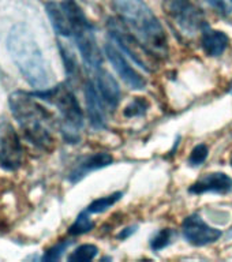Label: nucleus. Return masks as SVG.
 I'll return each mask as SVG.
<instances>
[{"mask_svg":"<svg viewBox=\"0 0 232 262\" xmlns=\"http://www.w3.org/2000/svg\"><path fill=\"white\" fill-rule=\"evenodd\" d=\"M123 196V194L120 191L118 192H114V194H111V195H107V196H102V198H98V200L93 201L92 204L88 206V212L89 213H101V212H106L107 209L111 208L112 205H115L118 202L120 198Z\"/></svg>","mask_w":232,"mask_h":262,"instance_id":"nucleus-17","label":"nucleus"},{"mask_svg":"<svg viewBox=\"0 0 232 262\" xmlns=\"http://www.w3.org/2000/svg\"><path fill=\"white\" fill-rule=\"evenodd\" d=\"M147 102L146 100H143L141 97H137L133 102H130L129 105L124 108V116L127 118H137V116H142L147 110Z\"/></svg>","mask_w":232,"mask_h":262,"instance_id":"nucleus-19","label":"nucleus"},{"mask_svg":"<svg viewBox=\"0 0 232 262\" xmlns=\"http://www.w3.org/2000/svg\"><path fill=\"white\" fill-rule=\"evenodd\" d=\"M231 165H232V156H231Z\"/></svg>","mask_w":232,"mask_h":262,"instance_id":"nucleus-27","label":"nucleus"},{"mask_svg":"<svg viewBox=\"0 0 232 262\" xmlns=\"http://www.w3.org/2000/svg\"><path fill=\"white\" fill-rule=\"evenodd\" d=\"M59 49H60V55L63 57V61H65V67H66V73L69 74L70 78H73L77 73V63H75V57L71 52H70L69 49L65 48L63 45L59 42Z\"/></svg>","mask_w":232,"mask_h":262,"instance_id":"nucleus-21","label":"nucleus"},{"mask_svg":"<svg viewBox=\"0 0 232 262\" xmlns=\"http://www.w3.org/2000/svg\"><path fill=\"white\" fill-rule=\"evenodd\" d=\"M24 160V149L19 135L11 123H0V168L14 172L19 169Z\"/></svg>","mask_w":232,"mask_h":262,"instance_id":"nucleus-7","label":"nucleus"},{"mask_svg":"<svg viewBox=\"0 0 232 262\" xmlns=\"http://www.w3.org/2000/svg\"><path fill=\"white\" fill-rule=\"evenodd\" d=\"M71 245V242H60L57 243L56 246H53L51 249L45 253V255L43 257V261H56L61 257V254L65 253L66 249Z\"/></svg>","mask_w":232,"mask_h":262,"instance_id":"nucleus-23","label":"nucleus"},{"mask_svg":"<svg viewBox=\"0 0 232 262\" xmlns=\"http://www.w3.org/2000/svg\"><path fill=\"white\" fill-rule=\"evenodd\" d=\"M112 161H114L112 156L108 155V153H104V151H98V153H94V155L86 156L82 160H79L75 164V167L71 169L69 180L71 183H78L88 173L101 169L104 167H108L110 164H112Z\"/></svg>","mask_w":232,"mask_h":262,"instance_id":"nucleus-11","label":"nucleus"},{"mask_svg":"<svg viewBox=\"0 0 232 262\" xmlns=\"http://www.w3.org/2000/svg\"><path fill=\"white\" fill-rule=\"evenodd\" d=\"M209 149L206 145L204 143H201V145H197L194 149H193L192 155L188 157V164L193 165V167H197V165H201V164L204 163L206 157H208Z\"/></svg>","mask_w":232,"mask_h":262,"instance_id":"nucleus-22","label":"nucleus"},{"mask_svg":"<svg viewBox=\"0 0 232 262\" xmlns=\"http://www.w3.org/2000/svg\"><path fill=\"white\" fill-rule=\"evenodd\" d=\"M98 253V249L94 245H82L70 254L69 261L73 262H86L92 261Z\"/></svg>","mask_w":232,"mask_h":262,"instance_id":"nucleus-18","label":"nucleus"},{"mask_svg":"<svg viewBox=\"0 0 232 262\" xmlns=\"http://www.w3.org/2000/svg\"><path fill=\"white\" fill-rule=\"evenodd\" d=\"M115 11L131 36L147 53L165 59L168 40L163 25L143 0H112Z\"/></svg>","mask_w":232,"mask_h":262,"instance_id":"nucleus-1","label":"nucleus"},{"mask_svg":"<svg viewBox=\"0 0 232 262\" xmlns=\"http://www.w3.org/2000/svg\"><path fill=\"white\" fill-rule=\"evenodd\" d=\"M33 94L36 96V98L56 106L60 114L61 134L67 142H77L79 139V131L83 126V114L75 94L66 85H57L51 89H41Z\"/></svg>","mask_w":232,"mask_h":262,"instance_id":"nucleus-4","label":"nucleus"},{"mask_svg":"<svg viewBox=\"0 0 232 262\" xmlns=\"http://www.w3.org/2000/svg\"><path fill=\"white\" fill-rule=\"evenodd\" d=\"M94 227V223L90 220L89 217V212L85 210V212H81L78 214V217L74 221V224L70 227L69 232L70 235H74V236H77V235H82V233H86L92 231Z\"/></svg>","mask_w":232,"mask_h":262,"instance_id":"nucleus-16","label":"nucleus"},{"mask_svg":"<svg viewBox=\"0 0 232 262\" xmlns=\"http://www.w3.org/2000/svg\"><path fill=\"white\" fill-rule=\"evenodd\" d=\"M96 86L98 92L101 94L102 100L107 105L111 108L119 104L120 100V88L112 75L106 70H97V77H96Z\"/></svg>","mask_w":232,"mask_h":262,"instance_id":"nucleus-13","label":"nucleus"},{"mask_svg":"<svg viewBox=\"0 0 232 262\" xmlns=\"http://www.w3.org/2000/svg\"><path fill=\"white\" fill-rule=\"evenodd\" d=\"M231 2H232V0H231Z\"/></svg>","mask_w":232,"mask_h":262,"instance_id":"nucleus-28","label":"nucleus"},{"mask_svg":"<svg viewBox=\"0 0 232 262\" xmlns=\"http://www.w3.org/2000/svg\"><path fill=\"white\" fill-rule=\"evenodd\" d=\"M172 235H174V231H172V229H161V231L152 239L151 247L155 250V251L163 250L164 247H167V246L171 243Z\"/></svg>","mask_w":232,"mask_h":262,"instance_id":"nucleus-20","label":"nucleus"},{"mask_svg":"<svg viewBox=\"0 0 232 262\" xmlns=\"http://www.w3.org/2000/svg\"><path fill=\"white\" fill-rule=\"evenodd\" d=\"M229 93L232 94V85H231V89H229Z\"/></svg>","mask_w":232,"mask_h":262,"instance_id":"nucleus-26","label":"nucleus"},{"mask_svg":"<svg viewBox=\"0 0 232 262\" xmlns=\"http://www.w3.org/2000/svg\"><path fill=\"white\" fill-rule=\"evenodd\" d=\"M85 101L86 110H88V118L93 128L96 130H102L107 127L106 111H104V100L101 94L98 92L97 86L92 81H88L85 83Z\"/></svg>","mask_w":232,"mask_h":262,"instance_id":"nucleus-10","label":"nucleus"},{"mask_svg":"<svg viewBox=\"0 0 232 262\" xmlns=\"http://www.w3.org/2000/svg\"><path fill=\"white\" fill-rule=\"evenodd\" d=\"M8 105L25 138L37 149L51 150L53 146L51 133L52 115L37 101L36 96L24 90H16L10 94Z\"/></svg>","mask_w":232,"mask_h":262,"instance_id":"nucleus-2","label":"nucleus"},{"mask_svg":"<svg viewBox=\"0 0 232 262\" xmlns=\"http://www.w3.org/2000/svg\"><path fill=\"white\" fill-rule=\"evenodd\" d=\"M45 11H47V15H48L51 25H52L53 30L56 32V34L61 37L73 36L69 18L66 15L65 10H63L60 3L49 2V3L45 4Z\"/></svg>","mask_w":232,"mask_h":262,"instance_id":"nucleus-15","label":"nucleus"},{"mask_svg":"<svg viewBox=\"0 0 232 262\" xmlns=\"http://www.w3.org/2000/svg\"><path fill=\"white\" fill-rule=\"evenodd\" d=\"M184 237L194 246H205L216 242L221 236L220 229L208 225L198 214H192L184 219L182 224Z\"/></svg>","mask_w":232,"mask_h":262,"instance_id":"nucleus-8","label":"nucleus"},{"mask_svg":"<svg viewBox=\"0 0 232 262\" xmlns=\"http://www.w3.org/2000/svg\"><path fill=\"white\" fill-rule=\"evenodd\" d=\"M205 2L208 4H210V6H212L219 14H221V15H228L229 12H231L228 4L225 3L224 0H205Z\"/></svg>","mask_w":232,"mask_h":262,"instance_id":"nucleus-24","label":"nucleus"},{"mask_svg":"<svg viewBox=\"0 0 232 262\" xmlns=\"http://www.w3.org/2000/svg\"><path fill=\"white\" fill-rule=\"evenodd\" d=\"M7 51L14 64L32 88L41 90L49 85L47 61L36 38L25 25H16L7 36Z\"/></svg>","mask_w":232,"mask_h":262,"instance_id":"nucleus-3","label":"nucleus"},{"mask_svg":"<svg viewBox=\"0 0 232 262\" xmlns=\"http://www.w3.org/2000/svg\"><path fill=\"white\" fill-rule=\"evenodd\" d=\"M165 7L175 24L186 34L193 36L208 26L204 12L192 0H165Z\"/></svg>","mask_w":232,"mask_h":262,"instance_id":"nucleus-6","label":"nucleus"},{"mask_svg":"<svg viewBox=\"0 0 232 262\" xmlns=\"http://www.w3.org/2000/svg\"><path fill=\"white\" fill-rule=\"evenodd\" d=\"M61 7L65 8L66 15L69 18L73 32L71 37H74L77 42L82 60L90 70L97 71L101 69L102 57L90 20L75 0H61Z\"/></svg>","mask_w":232,"mask_h":262,"instance_id":"nucleus-5","label":"nucleus"},{"mask_svg":"<svg viewBox=\"0 0 232 262\" xmlns=\"http://www.w3.org/2000/svg\"><path fill=\"white\" fill-rule=\"evenodd\" d=\"M135 228L137 227H129V228H126L123 232H120L118 235L119 239H126V237H129L131 235V233H134L135 232Z\"/></svg>","mask_w":232,"mask_h":262,"instance_id":"nucleus-25","label":"nucleus"},{"mask_svg":"<svg viewBox=\"0 0 232 262\" xmlns=\"http://www.w3.org/2000/svg\"><path fill=\"white\" fill-rule=\"evenodd\" d=\"M104 49H106V55L111 64H112V67H114V70L118 73L119 77L122 78V81L127 86H130L131 89L135 90H141L145 88L146 81L131 67L130 63L124 57V53L120 52L112 44H106V48Z\"/></svg>","mask_w":232,"mask_h":262,"instance_id":"nucleus-9","label":"nucleus"},{"mask_svg":"<svg viewBox=\"0 0 232 262\" xmlns=\"http://www.w3.org/2000/svg\"><path fill=\"white\" fill-rule=\"evenodd\" d=\"M229 37L224 32L215 30V29L206 28L202 30L201 36V45L204 48L205 53L209 56H220L224 51L228 48Z\"/></svg>","mask_w":232,"mask_h":262,"instance_id":"nucleus-14","label":"nucleus"},{"mask_svg":"<svg viewBox=\"0 0 232 262\" xmlns=\"http://www.w3.org/2000/svg\"><path fill=\"white\" fill-rule=\"evenodd\" d=\"M232 190V178L225 175L224 172L206 173L198 179L190 187L192 194H204V192H219L225 194Z\"/></svg>","mask_w":232,"mask_h":262,"instance_id":"nucleus-12","label":"nucleus"}]
</instances>
